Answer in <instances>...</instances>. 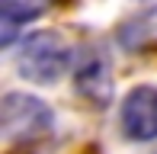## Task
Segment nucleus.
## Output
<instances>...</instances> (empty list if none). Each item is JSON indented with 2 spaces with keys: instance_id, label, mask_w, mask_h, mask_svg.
I'll return each mask as SVG.
<instances>
[{
  "instance_id": "7ed1b4c3",
  "label": "nucleus",
  "mask_w": 157,
  "mask_h": 154,
  "mask_svg": "<svg viewBox=\"0 0 157 154\" xmlns=\"http://www.w3.org/2000/svg\"><path fill=\"white\" fill-rule=\"evenodd\" d=\"M74 87L93 106H109L112 103V90H116V83H112V64L99 48H90V45L80 48L77 64H74Z\"/></svg>"
},
{
  "instance_id": "f257e3e1",
  "label": "nucleus",
  "mask_w": 157,
  "mask_h": 154,
  "mask_svg": "<svg viewBox=\"0 0 157 154\" xmlns=\"http://www.w3.org/2000/svg\"><path fill=\"white\" fill-rule=\"evenodd\" d=\"M71 64V48L64 45L58 32H32L23 39V48L16 55V67L32 83H58Z\"/></svg>"
},
{
  "instance_id": "423d86ee",
  "label": "nucleus",
  "mask_w": 157,
  "mask_h": 154,
  "mask_svg": "<svg viewBox=\"0 0 157 154\" xmlns=\"http://www.w3.org/2000/svg\"><path fill=\"white\" fill-rule=\"evenodd\" d=\"M119 42L128 48V52H144L147 45L157 42V10H147L141 16L128 19V23L119 29Z\"/></svg>"
},
{
  "instance_id": "f03ea898",
  "label": "nucleus",
  "mask_w": 157,
  "mask_h": 154,
  "mask_svg": "<svg viewBox=\"0 0 157 154\" xmlns=\"http://www.w3.org/2000/svg\"><path fill=\"white\" fill-rule=\"evenodd\" d=\"M0 125H3V135L10 141L19 144H32L42 141L45 135H52L55 129V113L29 93H6L0 103Z\"/></svg>"
},
{
  "instance_id": "20e7f679",
  "label": "nucleus",
  "mask_w": 157,
  "mask_h": 154,
  "mask_svg": "<svg viewBox=\"0 0 157 154\" xmlns=\"http://www.w3.org/2000/svg\"><path fill=\"white\" fill-rule=\"evenodd\" d=\"M122 132L132 141L157 138V87H135L122 103Z\"/></svg>"
},
{
  "instance_id": "39448f33",
  "label": "nucleus",
  "mask_w": 157,
  "mask_h": 154,
  "mask_svg": "<svg viewBox=\"0 0 157 154\" xmlns=\"http://www.w3.org/2000/svg\"><path fill=\"white\" fill-rule=\"evenodd\" d=\"M48 6H52V0H0V13H3V36H0V42L10 45L16 26L42 16Z\"/></svg>"
}]
</instances>
